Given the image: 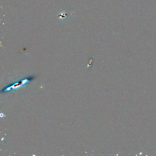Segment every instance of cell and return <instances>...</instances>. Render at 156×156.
Segmentation results:
<instances>
[{
  "label": "cell",
  "instance_id": "cell-1",
  "mask_svg": "<svg viewBox=\"0 0 156 156\" xmlns=\"http://www.w3.org/2000/svg\"><path fill=\"white\" fill-rule=\"evenodd\" d=\"M29 79H27L22 80L21 82H19V83H18L15 84H13L12 86L9 87L7 89H6L5 91H9L12 88L13 89H15L21 86L22 85H24V84H26V83H28L29 82Z\"/></svg>",
  "mask_w": 156,
  "mask_h": 156
},
{
  "label": "cell",
  "instance_id": "cell-2",
  "mask_svg": "<svg viewBox=\"0 0 156 156\" xmlns=\"http://www.w3.org/2000/svg\"><path fill=\"white\" fill-rule=\"evenodd\" d=\"M0 116L1 118H2V117H3V113H1L0 115Z\"/></svg>",
  "mask_w": 156,
  "mask_h": 156
}]
</instances>
